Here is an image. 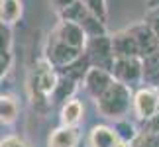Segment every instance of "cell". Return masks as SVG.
Listing matches in <instances>:
<instances>
[{"label": "cell", "mask_w": 159, "mask_h": 147, "mask_svg": "<svg viewBox=\"0 0 159 147\" xmlns=\"http://www.w3.org/2000/svg\"><path fill=\"white\" fill-rule=\"evenodd\" d=\"M118 147H130V143H124V141H122V143H120Z\"/></svg>", "instance_id": "24"}, {"label": "cell", "mask_w": 159, "mask_h": 147, "mask_svg": "<svg viewBox=\"0 0 159 147\" xmlns=\"http://www.w3.org/2000/svg\"><path fill=\"white\" fill-rule=\"evenodd\" d=\"M114 130H116V133H118L120 141H124V143H132L134 139H136V136L139 133V131L136 130V127H134V124H130V122H128L126 118L116 122Z\"/></svg>", "instance_id": "17"}, {"label": "cell", "mask_w": 159, "mask_h": 147, "mask_svg": "<svg viewBox=\"0 0 159 147\" xmlns=\"http://www.w3.org/2000/svg\"><path fill=\"white\" fill-rule=\"evenodd\" d=\"M49 35H53V38L59 39L61 43L69 45L73 49H79V51H83V53L87 51V47H89V35H87V32H84L79 24L69 22V20H61L57 26L53 28V32Z\"/></svg>", "instance_id": "6"}, {"label": "cell", "mask_w": 159, "mask_h": 147, "mask_svg": "<svg viewBox=\"0 0 159 147\" xmlns=\"http://www.w3.org/2000/svg\"><path fill=\"white\" fill-rule=\"evenodd\" d=\"M96 110H98L100 116H104L108 120H124L130 108H134V92L132 87H128L124 82L114 81L112 87H110L100 98L94 100Z\"/></svg>", "instance_id": "1"}, {"label": "cell", "mask_w": 159, "mask_h": 147, "mask_svg": "<svg viewBox=\"0 0 159 147\" xmlns=\"http://www.w3.org/2000/svg\"><path fill=\"white\" fill-rule=\"evenodd\" d=\"M0 147H28L24 139H20L18 136H8L0 141Z\"/></svg>", "instance_id": "21"}, {"label": "cell", "mask_w": 159, "mask_h": 147, "mask_svg": "<svg viewBox=\"0 0 159 147\" xmlns=\"http://www.w3.org/2000/svg\"><path fill=\"white\" fill-rule=\"evenodd\" d=\"M145 22L151 26V29L155 32L157 41H159V6H153V8L149 10V14H148V18H145Z\"/></svg>", "instance_id": "20"}, {"label": "cell", "mask_w": 159, "mask_h": 147, "mask_svg": "<svg viewBox=\"0 0 159 147\" xmlns=\"http://www.w3.org/2000/svg\"><path fill=\"white\" fill-rule=\"evenodd\" d=\"M122 141L114 127L94 126L89 133V147H118Z\"/></svg>", "instance_id": "11"}, {"label": "cell", "mask_w": 159, "mask_h": 147, "mask_svg": "<svg viewBox=\"0 0 159 147\" xmlns=\"http://www.w3.org/2000/svg\"><path fill=\"white\" fill-rule=\"evenodd\" d=\"M59 16H61V20H69V22L79 24L87 32L89 38H102V35H106V28H104L106 24L100 22L90 10H87V6L81 0H77L73 6L65 8L63 12H59Z\"/></svg>", "instance_id": "3"}, {"label": "cell", "mask_w": 159, "mask_h": 147, "mask_svg": "<svg viewBox=\"0 0 159 147\" xmlns=\"http://www.w3.org/2000/svg\"><path fill=\"white\" fill-rule=\"evenodd\" d=\"M81 141V133L73 126H61L53 130L47 137V147H77Z\"/></svg>", "instance_id": "10"}, {"label": "cell", "mask_w": 159, "mask_h": 147, "mask_svg": "<svg viewBox=\"0 0 159 147\" xmlns=\"http://www.w3.org/2000/svg\"><path fill=\"white\" fill-rule=\"evenodd\" d=\"M83 114H84V106H83L81 100H77V98L67 100L61 106V126L77 127V124L83 120Z\"/></svg>", "instance_id": "12"}, {"label": "cell", "mask_w": 159, "mask_h": 147, "mask_svg": "<svg viewBox=\"0 0 159 147\" xmlns=\"http://www.w3.org/2000/svg\"><path fill=\"white\" fill-rule=\"evenodd\" d=\"M134 112L139 120L151 122L159 116V88L157 87H142L134 94Z\"/></svg>", "instance_id": "5"}, {"label": "cell", "mask_w": 159, "mask_h": 147, "mask_svg": "<svg viewBox=\"0 0 159 147\" xmlns=\"http://www.w3.org/2000/svg\"><path fill=\"white\" fill-rule=\"evenodd\" d=\"M116 81L114 75L108 69H102V67H94L90 65L83 75V88L87 90L89 96H93L94 100L100 98L106 90L112 87V82Z\"/></svg>", "instance_id": "7"}, {"label": "cell", "mask_w": 159, "mask_h": 147, "mask_svg": "<svg viewBox=\"0 0 159 147\" xmlns=\"http://www.w3.org/2000/svg\"><path fill=\"white\" fill-rule=\"evenodd\" d=\"M10 51H12V32L10 26L0 24V59L10 61Z\"/></svg>", "instance_id": "18"}, {"label": "cell", "mask_w": 159, "mask_h": 147, "mask_svg": "<svg viewBox=\"0 0 159 147\" xmlns=\"http://www.w3.org/2000/svg\"><path fill=\"white\" fill-rule=\"evenodd\" d=\"M77 0H51V4H53V8L57 10V12H63L65 8H69V6H73Z\"/></svg>", "instance_id": "22"}, {"label": "cell", "mask_w": 159, "mask_h": 147, "mask_svg": "<svg viewBox=\"0 0 159 147\" xmlns=\"http://www.w3.org/2000/svg\"><path fill=\"white\" fill-rule=\"evenodd\" d=\"M81 2L87 6V10H90L93 14L98 18L100 22L106 24V18H108V6H106V0H81Z\"/></svg>", "instance_id": "19"}, {"label": "cell", "mask_w": 159, "mask_h": 147, "mask_svg": "<svg viewBox=\"0 0 159 147\" xmlns=\"http://www.w3.org/2000/svg\"><path fill=\"white\" fill-rule=\"evenodd\" d=\"M143 59V82L148 87H159V49Z\"/></svg>", "instance_id": "13"}, {"label": "cell", "mask_w": 159, "mask_h": 147, "mask_svg": "<svg viewBox=\"0 0 159 147\" xmlns=\"http://www.w3.org/2000/svg\"><path fill=\"white\" fill-rule=\"evenodd\" d=\"M22 18V0H0V24L12 26Z\"/></svg>", "instance_id": "14"}, {"label": "cell", "mask_w": 159, "mask_h": 147, "mask_svg": "<svg viewBox=\"0 0 159 147\" xmlns=\"http://www.w3.org/2000/svg\"><path fill=\"white\" fill-rule=\"evenodd\" d=\"M20 116V106L16 98L8 94H0V124H14Z\"/></svg>", "instance_id": "15"}, {"label": "cell", "mask_w": 159, "mask_h": 147, "mask_svg": "<svg viewBox=\"0 0 159 147\" xmlns=\"http://www.w3.org/2000/svg\"><path fill=\"white\" fill-rule=\"evenodd\" d=\"M8 63H10V61H2V59H0V77H2V73L6 71V67H8Z\"/></svg>", "instance_id": "23"}, {"label": "cell", "mask_w": 159, "mask_h": 147, "mask_svg": "<svg viewBox=\"0 0 159 147\" xmlns=\"http://www.w3.org/2000/svg\"><path fill=\"white\" fill-rule=\"evenodd\" d=\"M110 73L118 82L128 87L143 82V59L142 57H114Z\"/></svg>", "instance_id": "4"}, {"label": "cell", "mask_w": 159, "mask_h": 147, "mask_svg": "<svg viewBox=\"0 0 159 147\" xmlns=\"http://www.w3.org/2000/svg\"><path fill=\"white\" fill-rule=\"evenodd\" d=\"M128 29H130L134 33V38L138 39L139 49H142V57H145V55H149V53H153L159 49L157 35H155V32L151 29V26L148 22H138V24H134V26H130Z\"/></svg>", "instance_id": "9"}, {"label": "cell", "mask_w": 159, "mask_h": 147, "mask_svg": "<svg viewBox=\"0 0 159 147\" xmlns=\"http://www.w3.org/2000/svg\"><path fill=\"white\" fill-rule=\"evenodd\" d=\"M110 41H112L114 57H142V49H139L138 39L134 38V33L128 28L116 32L110 38Z\"/></svg>", "instance_id": "8"}, {"label": "cell", "mask_w": 159, "mask_h": 147, "mask_svg": "<svg viewBox=\"0 0 159 147\" xmlns=\"http://www.w3.org/2000/svg\"><path fill=\"white\" fill-rule=\"evenodd\" d=\"M30 94H32L34 106L41 102H51V96L59 84V75L55 73V65L47 59H39L30 73Z\"/></svg>", "instance_id": "2"}, {"label": "cell", "mask_w": 159, "mask_h": 147, "mask_svg": "<svg viewBox=\"0 0 159 147\" xmlns=\"http://www.w3.org/2000/svg\"><path fill=\"white\" fill-rule=\"evenodd\" d=\"M130 147H159V131H153V130L139 131L136 139L130 143Z\"/></svg>", "instance_id": "16"}]
</instances>
